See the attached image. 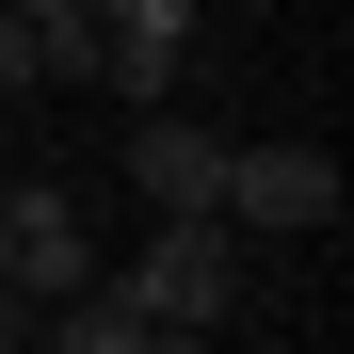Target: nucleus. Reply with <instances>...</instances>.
<instances>
[{"instance_id":"obj_1","label":"nucleus","mask_w":354,"mask_h":354,"mask_svg":"<svg viewBox=\"0 0 354 354\" xmlns=\"http://www.w3.org/2000/svg\"><path fill=\"white\" fill-rule=\"evenodd\" d=\"M225 242H338V161L290 129H225Z\"/></svg>"},{"instance_id":"obj_2","label":"nucleus","mask_w":354,"mask_h":354,"mask_svg":"<svg viewBox=\"0 0 354 354\" xmlns=\"http://www.w3.org/2000/svg\"><path fill=\"white\" fill-rule=\"evenodd\" d=\"M242 258H258V242H225V225H145V242L113 258V290H129L161 338H209L225 306H242Z\"/></svg>"},{"instance_id":"obj_3","label":"nucleus","mask_w":354,"mask_h":354,"mask_svg":"<svg viewBox=\"0 0 354 354\" xmlns=\"http://www.w3.org/2000/svg\"><path fill=\"white\" fill-rule=\"evenodd\" d=\"M81 81L161 113L177 81H194V0H81Z\"/></svg>"},{"instance_id":"obj_4","label":"nucleus","mask_w":354,"mask_h":354,"mask_svg":"<svg viewBox=\"0 0 354 354\" xmlns=\"http://www.w3.org/2000/svg\"><path fill=\"white\" fill-rule=\"evenodd\" d=\"M0 242H17V306H32V322L65 306V290H97V274H113L65 177H17V194H0Z\"/></svg>"},{"instance_id":"obj_5","label":"nucleus","mask_w":354,"mask_h":354,"mask_svg":"<svg viewBox=\"0 0 354 354\" xmlns=\"http://www.w3.org/2000/svg\"><path fill=\"white\" fill-rule=\"evenodd\" d=\"M129 194H145V225H225V129H194V113H145L129 129Z\"/></svg>"},{"instance_id":"obj_6","label":"nucleus","mask_w":354,"mask_h":354,"mask_svg":"<svg viewBox=\"0 0 354 354\" xmlns=\"http://www.w3.org/2000/svg\"><path fill=\"white\" fill-rule=\"evenodd\" d=\"M32 354H161V322H145V306H129V290H113V274H97V290H65V306H48V322H32Z\"/></svg>"},{"instance_id":"obj_7","label":"nucleus","mask_w":354,"mask_h":354,"mask_svg":"<svg viewBox=\"0 0 354 354\" xmlns=\"http://www.w3.org/2000/svg\"><path fill=\"white\" fill-rule=\"evenodd\" d=\"M161 354H194V338H161Z\"/></svg>"}]
</instances>
